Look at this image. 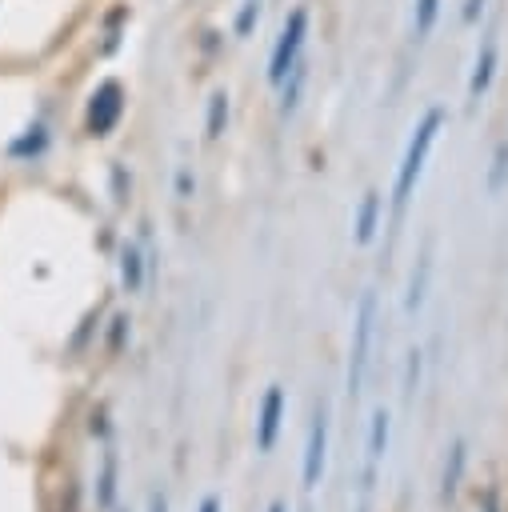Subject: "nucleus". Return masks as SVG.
<instances>
[{"mask_svg": "<svg viewBox=\"0 0 508 512\" xmlns=\"http://www.w3.org/2000/svg\"><path fill=\"white\" fill-rule=\"evenodd\" d=\"M440 124H444V112H440V108H432V112L416 124V136L408 140V152H404V164H400V176H396V188H392V208H396V212L408 204V196H412V188H416V180H420V168H424V160H428V148H432V140H436V132H440Z\"/></svg>", "mask_w": 508, "mask_h": 512, "instance_id": "obj_1", "label": "nucleus"}, {"mask_svg": "<svg viewBox=\"0 0 508 512\" xmlns=\"http://www.w3.org/2000/svg\"><path fill=\"white\" fill-rule=\"evenodd\" d=\"M372 324H376V296L364 292L352 324V352H348V396L360 392L364 372H368V352H372Z\"/></svg>", "mask_w": 508, "mask_h": 512, "instance_id": "obj_2", "label": "nucleus"}, {"mask_svg": "<svg viewBox=\"0 0 508 512\" xmlns=\"http://www.w3.org/2000/svg\"><path fill=\"white\" fill-rule=\"evenodd\" d=\"M304 32H308V12L296 8V12L288 16V24H284V32H280V40H276L272 64H268V80H272V84H284V76L292 72L296 52H300V44H304Z\"/></svg>", "mask_w": 508, "mask_h": 512, "instance_id": "obj_3", "label": "nucleus"}, {"mask_svg": "<svg viewBox=\"0 0 508 512\" xmlns=\"http://www.w3.org/2000/svg\"><path fill=\"white\" fill-rule=\"evenodd\" d=\"M120 112H124V88L116 80H104L88 100V132L92 136H108L116 128Z\"/></svg>", "mask_w": 508, "mask_h": 512, "instance_id": "obj_4", "label": "nucleus"}, {"mask_svg": "<svg viewBox=\"0 0 508 512\" xmlns=\"http://www.w3.org/2000/svg\"><path fill=\"white\" fill-rule=\"evenodd\" d=\"M280 420H284V388L272 384V388L264 392V400H260V416H256V444H260V452H268V448L276 444V436H280Z\"/></svg>", "mask_w": 508, "mask_h": 512, "instance_id": "obj_5", "label": "nucleus"}, {"mask_svg": "<svg viewBox=\"0 0 508 512\" xmlns=\"http://www.w3.org/2000/svg\"><path fill=\"white\" fill-rule=\"evenodd\" d=\"M324 448H328V428H324V416H316L312 432H308V448H304V488L320 484V476H324Z\"/></svg>", "mask_w": 508, "mask_h": 512, "instance_id": "obj_6", "label": "nucleus"}, {"mask_svg": "<svg viewBox=\"0 0 508 512\" xmlns=\"http://www.w3.org/2000/svg\"><path fill=\"white\" fill-rule=\"evenodd\" d=\"M376 220H380V192H364L360 212H356V240L368 244L376 236Z\"/></svg>", "mask_w": 508, "mask_h": 512, "instance_id": "obj_7", "label": "nucleus"}, {"mask_svg": "<svg viewBox=\"0 0 508 512\" xmlns=\"http://www.w3.org/2000/svg\"><path fill=\"white\" fill-rule=\"evenodd\" d=\"M464 460H468V444L464 440H456L452 444V452H448V464H444V500H452L456 496V484H460V476H464Z\"/></svg>", "mask_w": 508, "mask_h": 512, "instance_id": "obj_8", "label": "nucleus"}, {"mask_svg": "<svg viewBox=\"0 0 508 512\" xmlns=\"http://www.w3.org/2000/svg\"><path fill=\"white\" fill-rule=\"evenodd\" d=\"M96 504H100L104 512L116 504V452H104L100 480H96Z\"/></svg>", "mask_w": 508, "mask_h": 512, "instance_id": "obj_9", "label": "nucleus"}, {"mask_svg": "<svg viewBox=\"0 0 508 512\" xmlns=\"http://www.w3.org/2000/svg\"><path fill=\"white\" fill-rule=\"evenodd\" d=\"M384 452H388V412L376 408L372 412V428H368V464H380Z\"/></svg>", "mask_w": 508, "mask_h": 512, "instance_id": "obj_10", "label": "nucleus"}, {"mask_svg": "<svg viewBox=\"0 0 508 512\" xmlns=\"http://www.w3.org/2000/svg\"><path fill=\"white\" fill-rule=\"evenodd\" d=\"M492 68H496V44H484V52H480V60H476V72H472V80H468V96H480V92L488 88Z\"/></svg>", "mask_w": 508, "mask_h": 512, "instance_id": "obj_11", "label": "nucleus"}, {"mask_svg": "<svg viewBox=\"0 0 508 512\" xmlns=\"http://www.w3.org/2000/svg\"><path fill=\"white\" fill-rule=\"evenodd\" d=\"M120 284L128 292H140V284H144V264H140L136 248H124V256H120Z\"/></svg>", "mask_w": 508, "mask_h": 512, "instance_id": "obj_12", "label": "nucleus"}, {"mask_svg": "<svg viewBox=\"0 0 508 512\" xmlns=\"http://www.w3.org/2000/svg\"><path fill=\"white\" fill-rule=\"evenodd\" d=\"M428 252L420 256V272H412V284H408V312H416L424 304V284H428Z\"/></svg>", "mask_w": 508, "mask_h": 512, "instance_id": "obj_13", "label": "nucleus"}, {"mask_svg": "<svg viewBox=\"0 0 508 512\" xmlns=\"http://www.w3.org/2000/svg\"><path fill=\"white\" fill-rule=\"evenodd\" d=\"M224 120H228V96H224V92H216V96H212V104H208V136H212V140L224 132Z\"/></svg>", "mask_w": 508, "mask_h": 512, "instance_id": "obj_14", "label": "nucleus"}, {"mask_svg": "<svg viewBox=\"0 0 508 512\" xmlns=\"http://www.w3.org/2000/svg\"><path fill=\"white\" fill-rule=\"evenodd\" d=\"M284 80H288V84H284V112H292V108H296V96H300V88H304V64L296 60Z\"/></svg>", "mask_w": 508, "mask_h": 512, "instance_id": "obj_15", "label": "nucleus"}, {"mask_svg": "<svg viewBox=\"0 0 508 512\" xmlns=\"http://www.w3.org/2000/svg\"><path fill=\"white\" fill-rule=\"evenodd\" d=\"M420 388V348L408 352V368H404V400H412Z\"/></svg>", "mask_w": 508, "mask_h": 512, "instance_id": "obj_16", "label": "nucleus"}, {"mask_svg": "<svg viewBox=\"0 0 508 512\" xmlns=\"http://www.w3.org/2000/svg\"><path fill=\"white\" fill-rule=\"evenodd\" d=\"M504 172H508V144L496 148V160H492V172H488V188H492V192H500Z\"/></svg>", "mask_w": 508, "mask_h": 512, "instance_id": "obj_17", "label": "nucleus"}, {"mask_svg": "<svg viewBox=\"0 0 508 512\" xmlns=\"http://www.w3.org/2000/svg\"><path fill=\"white\" fill-rule=\"evenodd\" d=\"M124 336H128V316H112V328H108V352H120L124 348Z\"/></svg>", "mask_w": 508, "mask_h": 512, "instance_id": "obj_18", "label": "nucleus"}, {"mask_svg": "<svg viewBox=\"0 0 508 512\" xmlns=\"http://www.w3.org/2000/svg\"><path fill=\"white\" fill-rule=\"evenodd\" d=\"M436 4H440V0H420V4H416V32H420V36L432 28V20H436Z\"/></svg>", "mask_w": 508, "mask_h": 512, "instance_id": "obj_19", "label": "nucleus"}, {"mask_svg": "<svg viewBox=\"0 0 508 512\" xmlns=\"http://www.w3.org/2000/svg\"><path fill=\"white\" fill-rule=\"evenodd\" d=\"M40 144H44V132L36 128V136H24L20 144H12V152H16V156H24V152H40Z\"/></svg>", "mask_w": 508, "mask_h": 512, "instance_id": "obj_20", "label": "nucleus"}, {"mask_svg": "<svg viewBox=\"0 0 508 512\" xmlns=\"http://www.w3.org/2000/svg\"><path fill=\"white\" fill-rule=\"evenodd\" d=\"M252 20H256V0H248V4H244V12H240V20H236V32L244 36V32L252 28Z\"/></svg>", "mask_w": 508, "mask_h": 512, "instance_id": "obj_21", "label": "nucleus"}, {"mask_svg": "<svg viewBox=\"0 0 508 512\" xmlns=\"http://www.w3.org/2000/svg\"><path fill=\"white\" fill-rule=\"evenodd\" d=\"M196 512H220V500H216V496H204V500H200V508H196Z\"/></svg>", "mask_w": 508, "mask_h": 512, "instance_id": "obj_22", "label": "nucleus"}, {"mask_svg": "<svg viewBox=\"0 0 508 512\" xmlns=\"http://www.w3.org/2000/svg\"><path fill=\"white\" fill-rule=\"evenodd\" d=\"M176 188H180V196H188V188H192V180H188V172H180V180H176Z\"/></svg>", "mask_w": 508, "mask_h": 512, "instance_id": "obj_23", "label": "nucleus"}, {"mask_svg": "<svg viewBox=\"0 0 508 512\" xmlns=\"http://www.w3.org/2000/svg\"><path fill=\"white\" fill-rule=\"evenodd\" d=\"M148 512H168V504H164V496H152V504H148Z\"/></svg>", "mask_w": 508, "mask_h": 512, "instance_id": "obj_24", "label": "nucleus"}, {"mask_svg": "<svg viewBox=\"0 0 508 512\" xmlns=\"http://www.w3.org/2000/svg\"><path fill=\"white\" fill-rule=\"evenodd\" d=\"M476 4H484V0H468V8H464V20H476Z\"/></svg>", "mask_w": 508, "mask_h": 512, "instance_id": "obj_25", "label": "nucleus"}, {"mask_svg": "<svg viewBox=\"0 0 508 512\" xmlns=\"http://www.w3.org/2000/svg\"><path fill=\"white\" fill-rule=\"evenodd\" d=\"M268 512H288V504H284V500H276V504H268Z\"/></svg>", "mask_w": 508, "mask_h": 512, "instance_id": "obj_26", "label": "nucleus"}]
</instances>
